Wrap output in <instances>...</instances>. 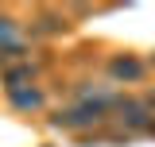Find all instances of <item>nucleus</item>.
Segmentation results:
<instances>
[{"instance_id": "nucleus-1", "label": "nucleus", "mask_w": 155, "mask_h": 147, "mask_svg": "<svg viewBox=\"0 0 155 147\" xmlns=\"http://www.w3.org/2000/svg\"><path fill=\"white\" fill-rule=\"evenodd\" d=\"M105 116H109V93H97V97L81 101V105H74V109L54 112V120H51V124L62 128V132H81V128H97Z\"/></svg>"}, {"instance_id": "nucleus-2", "label": "nucleus", "mask_w": 155, "mask_h": 147, "mask_svg": "<svg viewBox=\"0 0 155 147\" xmlns=\"http://www.w3.org/2000/svg\"><path fill=\"white\" fill-rule=\"evenodd\" d=\"M109 112H113L116 120L124 124L128 132H140L151 124V109H147V101H132V97H109Z\"/></svg>"}, {"instance_id": "nucleus-3", "label": "nucleus", "mask_w": 155, "mask_h": 147, "mask_svg": "<svg viewBox=\"0 0 155 147\" xmlns=\"http://www.w3.org/2000/svg\"><path fill=\"white\" fill-rule=\"evenodd\" d=\"M143 74H147V66H143L140 58H132V54H120V58L109 62V77H113V81H124V85L140 81Z\"/></svg>"}, {"instance_id": "nucleus-4", "label": "nucleus", "mask_w": 155, "mask_h": 147, "mask_svg": "<svg viewBox=\"0 0 155 147\" xmlns=\"http://www.w3.org/2000/svg\"><path fill=\"white\" fill-rule=\"evenodd\" d=\"M8 101H12V109H19V112H39V109H43V93H39L35 85L8 93Z\"/></svg>"}, {"instance_id": "nucleus-5", "label": "nucleus", "mask_w": 155, "mask_h": 147, "mask_svg": "<svg viewBox=\"0 0 155 147\" xmlns=\"http://www.w3.org/2000/svg\"><path fill=\"white\" fill-rule=\"evenodd\" d=\"M31 77H35V66H27V62H23V66H12V70L4 74V89H8V93L27 89V81H31Z\"/></svg>"}, {"instance_id": "nucleus-6", "label": "nucleus", "mask_w": 155, "mask_h": 147, "mask_svg": "<svg viewBox=\"0 0 155 147\" xmlns=\"http://www.w3.org/2000/svg\"><path fill=\"white\" fill-rule=\"evenodd\" d=\"M4 62H8V54H4V51H0V66H4Z\"/></svg>"}, {"instance_id": "nucleus-7", "label": "nucleus", "mask_w": 155, "mask_h": 147, "mask_svg": "<svg viewBox=\"0 0 155 147\" xmlns=\"http://www.w3.org/2000/svg\"><path fill=\"white\" fill-rule=\"evenodd\" d=\"M151 66H155V58H151Z\"/></svg>"}]
</instances>
